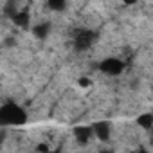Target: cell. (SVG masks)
I'll use <instances>...</instances> for the list:
<instances>
[{
  "mask_svg": "<svg viewBox=\"0 0 153 153\" xmlns=\"http://www.w3.org/2000/svg\"><path fill=\"white\" fill-rule=\"evenodd\" d=\"M27 123V114L22 106L9 101L0 106V126H22Z\"/></svg>",
  "mask_w": 153,
  "mask_h": 153,
  "instance_id": "1",
  "label": "cell"
},
{
  "mask_svg": "<svg viewBox=\"0 0 153 153\" xmlns=\"http://www.w3.org/2000/svg\"><path fill=\"white\" fill-rule=\"evenodd\" d=\"M96 40H97L96 31H92V29H79L78 33H76V38H74V49L79 51V52L88 51L94 45Z\"/></svg>",
  "mask_w": 153,
  "mask_h": 153,
  "instance_id": "2",
  "label": "cell"
},
{
  "mask_svg": "<svg viewBox=\"0 0 153 153\" xmlns=\"http://www.w3.org/2000/svg\"><path fill=\"white\" fill-rule=\"evenodd\" d=\"M124 61H121L119 58H105L101 63H99V70L106 76H112V78H115V76H121L123 70H124Z\"/></svg>",
  "mask_w": 153,
  "mask_h": 153,
  "instance_id": "3",
  "label": "cell"
},
{
  "mask_svg": "<svg viewBox=\"0 0 153 153\" xmlns=\"http://www.w3.org/2000/svg\"><path fill=\"white\" fill-rule=\"evenodd\" d=\"M90 130H92V135H96L103 142H106L110 139V133H112V126L108 121H97V123H94V126Z\"/></svg>",
  "mask_w": 153,
  "mask_h": 153,
  "instance_id": "4",
  "label": "cell"
},
{
  "mask_svg": "<svg viewBox=\"0 0 153 153\" xmlns=\"http://www.w3.org/2000/svg\"><path fill=\"white\" fill-rule=\"evenodd\" d=\"M74 137L79 144H87L92 137V130L88 126H76L74 128Z\"/></svg>",
  "mask_w": 153,
  "mask_h": 153,
  "instance_id": "5",
  "label": "cell"
},
{
  "mask_svg": "<svg viewBox=\"0 0 153 153\" xmlns=\"http://www.w3.org/2000/svg\"><path fill=\"white\" fill-rule=\"evenodd\" d=\"M11 20H13L15 25L22 27V29H27V27H29V22H31V15H29L27 9H24V11H18Z\"/></svg>",
  "mask_w": 153,
  "mask_h": 153,
  "instance_id": "6",
  "label": "cell"
},
{
  "mask_svg": "<svg viewBox=\"0 0 153 153\" xmlns=\"http://www.w3.org/2000/svg\"><path fill=\"white\" fill-rule=\"evenodd\" d=\"M49 31H51V25H49L47 22H43V24H36V25L33 27V34H34L38 40H45V38L49 36Z\"/></svg>",
  "mask_w": 153,
  "mask_h": 153,
  "instance_id": "7",
  "label": "cell"
},
{
  "mask_svg": "<svg viewBox=\"0 0 153 153\" xmlns=\"http://www.w3.org/2000/svg\"><path fill=\"white\" fill-rule=\"evenodd\" d=\"M137 124L142 126L144 130H151V126H153V115H151V114H142V115H139Z\"/></svg>",
  "mask_w": 153,
  "mask_h": 153,
  "instance_id": "8",
  "label": "cell"
},
{
  "mask_svg": "<svg viewBox=\"0 0 153 153\" xmlns=\"http://www.w3.org/2000/svg\"><path fill=\"white\" fill-rule=\"evenodd\" d=\"M47 6H49V9H52V11H65L67 9V2H63V0H49L47 2Z\"/></svg>",
  "mask_w": 153,
  "mask_h": 153,
  "instance_id": "9",
  "label": "cell"
},
{
  "mask_svg": "<svg viewBox=\"0 0 153 153\" xmlns=\"http://www.w3.org/2000/svg\"><path fill=\"white\" fill-rule=\"evenodd\" d=\"M18 11H20V9L16 7V4H15V2H7V4L4 6V13H6L9 18H13V16H15Z\"/></svg>",
  "mask_w": 153,
  "mask_h": 153,
  "instance_id": "10",
  "label": "cell"
},
{
  "mask_svg": "<svg viewBox=\"0 0 153 153\" xmlns=\"http://www.w3.org/2000/svg\"><path fill=\"white\" fill-rule=\"evenodd\" d=\"M36 151H38V153H49L51 149H49L47 144H38V146H36Z\"/></svg>",
  "mask_w": 153,
  "mask_h": 153,
  "instance_id": "11",
  "label": "cell"
},
{
  "mask_svg": "<svg viewBox=\"0 0 153 153\" xmlns=\"http://www.w3.org/2000/svg\"><path fill=\"white\" fill-rule=\"evenodd\" d=\"M79 85H81L83 88H88L92 83H90V79H87V78H81V79H79Z\"/></svg>",
  "mask_w": 153,
  "mask_h": 153,
  "instance_id": "12",
  "label": "cell"
},
{
  "mask_svg": "<svg viewBox=\"0 0 153 153\" xmlns=\"http://www.w3.org/2000/svg\"><path fill=\"white\" fill-rule=\"evenodd\" d=\"M99 153H114V151H112V149H101Z\"/></svg>",
  "mask_w": 153,
  "mask_h": 153,
  "instance_id": "13",
  "label": "cell"
},
{
  "mask_svg": "<svg viewBox=\"0 0 153 153\" xmlns=\"http://www.w3.org/2000/svg\"><path fill=\"white\" fill-rule=\"evenodd\" d=\"M130 153H137V151H130Z\"/></svg>",
  "mask_w": 153,
  "mask_h": 153,
  "instance_id": "14",
  "label": "cell"
}]
</instances>
